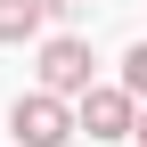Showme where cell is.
<instances>
[{
	"label": "cell",
	"instance_id": "obj_1",
	"mask_svg": "<svg viewBox=\"0 0 147 147\" xmlns=\"http://www.w3.org/2000/svg\"><path fill=\"white\" fill-rule=\"evenodd\" d=\"M8 139H16V147H65V139H82V131H74V98L25 90V98L8 106Z\"/></svg>",
	"mask_w": 147,
	"mask_h": 147
},
{
	"label": "cell",
	"instance_id": "obj_2",
	"mask_svg": "<svg viewBox=\"0 0 147 147\" xmlns=\"http://www.w3.org/2000/svg\"><path fill=\"white\" fill-rule=\"evenodd\" d=\"M131 123H139V98L123 82H90L74 98V131H90V139H131Z\"/></svg>",
	"mask_w": 147,
	"mask_h": 147
},
{
	"label": "cell",
	"instance_id": "obj_3",
	"mask_svg": "<svg viewBox=\"0 0 147 147\" xmlns=\"http://www.w3.org/2000/svg\"><path fill=\"white\" fill-rule=\"evenodd\" d=\"M90 65H98V57H90L82 33H57V41H41V65H33V74H41L49 98H82V90H90Z\"/></svg>",
	"mask_w": 147,
	"mask_h": 147
},
{
	"label": "cell",
	"instance_id": "obj_4",
	"mask_svg": "<svg viewBox=\"0 0 147 147\" xmlns=\"http://www.w3.org/2000/svg\"><path fill=\"white\" fill-rule=\"evenodd\" d=\"M41 16H49L41 0H0V49H25L33 33H41Z\"/></svg>",
	"mask_w": 147,
	"mask_h": 147
},
{
	"label": "cell",
	"instance_id": "obj_5",
	"mask_svg": "<svg viewBox=\"0 0 147 147\" xmlns=\"http://www.w3.org/2000/svg\"><path fill=\"white\" fill-rule=\"evenodd\" d=\"M123 90L147 106V41H131V49H123Z\"/></svg>",
	"mask_w": 147,
	"mask_h": 147
},
{
	"label": "cell",
	"instance_id": "obj_6",
	"mask_svg": "<svg viewBox=\"0 0 147 147\" xmlns=\"http://www.w3.org/2000/svg\"><path fill=\"white\" fill-rule=\"evenodd\" d=\"M41 8H49V16H65V25H74V16H90L98 0H41Z\"/></svg>",
	"mask_w": 147,
	"mask_h": 147
},
{
	"label": "cell",
	"instance_id": "obj_7",
	"mask_svg": "<svg viewBox=\"0 0 147 147\" xmlns=\"http://www.w3.org/2000/svg\"><path fill=\"white\" fill-rule=\"evenodd\" d=\"M131 139H139V147H147V106H139V123H131Z\"/></svg>",
	"mask_w": 147,
	"mask_h": 147
}]
</instances>
